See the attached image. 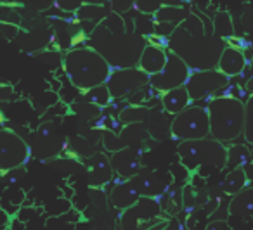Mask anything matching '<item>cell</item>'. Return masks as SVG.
<instances>
[{"instance_id":"6da1fadb","label":"cell","mask_w":253,"mask_h":230,"mask_svg":"<svg viewBox=\"0 0 253 230\" xmlns=\"http://www.w3.org/2000/svg\"><path fill=\"white\" fill-rule=\"evenodd\" d=\"M225 42L213 33V23L201 12H191L167 40V50L177 54L193 71L215 70Z\"/></svg>"},{"instance_id":"7a4b0ae2","label":"cell","mask_w":253,"mask_h":230,"mask_svg":"<svg viewBox=\"0 0 253 230\" xmlns=\"http://www.w3.org/2000/svg\"><path fill=\"white\" fill-rule=\"evenodd\" d=\"M148 43V38L135 30L134 21H125L123 14L116 12L102 19L87 40V45L97 50L113 70L135 68Z\"/></svg>"},{"instance_id":"3957f363","label":"cell","mask_w":253,"mask_h":230,"mask_svg":"<svg viewBox=\"0 0 253 230\" xmlns=\"http://www.w3.org/2000/svg\"><path fill=\"white\" fill-rule=\"evenodd\" d=\"M63 70L70 83L82 92L108 81L113 68L92 47H75L63 56Z\"/></svg>"},{"instance_id":"277c9868","label":"cell","mask_w":253,"mask_h":230,"mask_svg":"<svg viewBox=\"0 0 253 230\" xmlns=\"http://www.w3.org/2000/svg\"><path fill=\"white\" fill-rule=\"evenodd\" d=\"M210 137L218 142L232 144L243 137L245 130V102L232 95H215L208 101Z\"/></svg>"},{"instance_id":"5b68a950","label":"cell","mask_w":253,"mask_h":230,"mask_svg":"<svg viewBox=\"0 0 253 230\" xmlns=\"http://www.w3.org/2000/svg\"><path fill=\"white\" fill-rule=\"evenodd\" d=\"M177 154L182 166L189 171L224 170L227 163V146L211 137L196 140H182L177 146Z\"/></svg>"},{"instance_id":"8992f818","label":"cell","mask_w":253,"mask_h":230,"mask_svg":"<svg viewBox=\"0 0 253 230\" xmlns=\"http://www.w3.org/2000/svg\"><path fill=\"white\" fill-rule=\"evenodd\" d=\"M170 135L175 140H196L210 137V118L207 106L191 104L175 115L170 123Z\"/></svg>"},{"instance_id":"52a82bcc","label":"cell","mask_w":253,"mask_h":230,"mask_svg":"<svg viewBox=\"0 0 253 230\" xmlns=\"http://www.w3.org/2000/svg\"><path fill=\"white\" fill-rule=\"evenodd\" d=\"M30 156L32 149L19 133L9 128H0V175L23 166Z\"/></svg>"},{"instance_id":"ba28073f","label":"cell","mask_w":253,"mask_h":230,"mask_svg":"<svg viewBox=\"0 0 253 230\" xmlns=\"http://www.w3.org/2000/svg\"><path fill=\"white\" fill-rule=\"evenodd\" d=\"M229 87V77H225L222 71L203 70L191 71L189 80L186 81V88L189 92V97L193 102H200L203 99H211Z\"/></svg>"},{"instance_id":"9c48e42d","label":"cell","mask_w":253,"mask_h":230,"mask_svg":"<svg viewBox=\"0 0 253 230\" xmlns=\"http://www.w3.org/2000/svg\"><path fill=\"white\" fill-rule=\"evenodd\" d=\"M28 146L32 149V154L40 161H50L52 157H57L64 151V142L59 135L56 123L45 121L28 137Z\"/></svg>"},{"instance_id":"30bf717a","label":"cell","mask_w":253,"mask_h":230,"mask_svg":"<svg viewBox=\"0 0 253 230\" xmlns=\"http://www.w3.org/2000/svg\"><path fill=\"white\" fill-rule=\"evenodd\" d=\"M191 71L193 70H191L177 54L169 50L165 68H163L160 73L149 77V85H151L156 92H160V94H165V92L172 90V88L184 87L186 81L189 80Z\"/></svg>"},{"instance_id":"8fae6325","label":"cell","mask_w":253,"mask_h":230,"mask_svg":"<svg viewBox=\"0 0 253 230\" xmlns=\"http://www.w3.org/2000/svg\"><path fill=\"white\" fill-rule=\"evenodd\" d=\"M113 101L126 99L130 94L137 92L139 88L149 85V75L142 70L135 68H125V70H113L106 81Z\"/></svg>"},{"instance_id":"7c38bea8","label":"cell","mask_w":253,"mask_h":230,"mask_svg":"<svg viewBox=\"0 0 253 230\" xmlns=\"http://www.w3.org/2000/svg\"><path fill=\"white\" fill-rule=\"evenodd\" d=\"M111 166L113 171L118 175L123 180H130L132 177L139 173V170L142 168L141 163V153L132 147H122V149L115 151L111 154Z\"/></svg>"},{"instance_id":"4fadbf2b","label":"cell","mask_w":253,"mask_h":230,"mask_svg":"<svg viewBox=\"0 0 253 230\" xmlns=\"http://www.w3.org/2000/svg\"><path fill=\"white\" fill-rule=\"evenodd\" d=\"M85 170H87L88 184L90 187H104L113 178L111 159L104 153H92L85 159Z\"/></svg>"},{"instance_id":"5bb4252c","label":"cell","mask_w":253,"mask_h":230,"mask_svg":"<svg viewBox=\"0 0 253 230\" xmlns=\"http://www.w3.org/2000/svg\"><path fill=\"white\" fill-rule=\"evenodd\" d=\"M130 182L134 184V187L137 189V192L141 194V197H155L158 199L160 195L165 194L167 187L163 184V180L155 173V171L148 170L142 166L139 170V173L135 177L130 178Z\"/></svg>"},{"instance_id":"9a60e30c","label":"cell","mask_w":253,"mask_h":230,"mask_svg":"<svg viewBox=\"0 0 253 230\" xmlns=\"http://www.w3.org/2000/svg\"><path fill=\"white\" fill-rule=\"evenodd\" d=\"M246 64H248V59H246L243 49L234 47V45H225L224 52H222V56H220V61H218L217 70L222 71L225 77L234 78L245 73Z\"/></svg>"},{"instance_id":"2e32d148","label":"cell","mask_w":253,"mask_h":230,"mask_svg":"<svg viewBox=\"0 0 253 230\" xmlns=\"http://www.w3.org/2000/svg\"><path fill=\"white\" fill-rule=\"evenodd\" d=\"M167 56H169L167 47L156 45V43H148L146 49L142 50V56H141V59H139L137 68L144 71V73H148L149 77L156 75L165 68Z\"/></svg>"},{"instance_id":"e0dca14e","label":"cell","mask_w":253,"mask_h":230,"mask_svg":"<svg viewBox=\"0 0 253 230\" xmlns=\"http://www.w3.org/2000/svg\"><path fill=\"white\" fill-rule=\"evenodd\" d=\"M141 199V194L137 192V189L134 187L130 180H123V182H116L113 185L111 192H109V201L115 206L116 209H125L132 208L135 202Z\"/></svg>"},{"instance_id":"ac0fdd59","label":"cell","mask_w":253,"mask_h":230,"mask_svg":"<svg viewBox=\"0 0 253 230\" xmlns=\"http://www.w3.org/2000/svg\"><path fill=\"white\" fill-rule=\"evenodd\" d=\"M191 102L193 101H191L186 85L179 88H172V90L162 94V108L172 116L179 115V113H182L186 108H189Z\"/></svg>"},{"instance_id":"d6986e66","label":"cell","mask_w":253,"mask_h":230,"mask_svg":"<svg viewBox=\"0 0 253 230\" xmlns=\"http://www.w3.org/2000/svg\"><path fill=\"white\" fill-rule=\"evenodd\" d=\"M111 12H113L111 9L106 7V5L88 4V2H85V4L82 5L77 12H75V19H77L78 23H82V25H87V23H90V25L95 28V26H97L102 19L108 18Z\"/></svg>"},{"instance_id":"ffe728a7","label":"cell","mask_w":253,"mask_h":230,"mask_svg":"<svg viewBox=\"0 0 253 230\" xmlns=\"http://www.w3.org/2000/svg\"><path fill=\"white\" fill-rule=\"evenodd\" d=\"M229 215L241 218L253 215V187H246L232 195L229 201Z\"/></svg>"},{"instance_id":"44dd1931","label":"cell","mask_w":253,"mask_h":230,"mask_svg":"<svg viewBox=\"0 0 253 230\" xmlns=\"http://www.w3.org/2000/svg\"><path fill=\"white\" fill-rule=\"evenodd\" d=\"M250 184L248 177H246L245 170L243 168H234V170H229V173L225 175L224 182H222L220 189L225 195H234L238 192H241L243 189H246Z\"/></svg>"},{"instance_id":"7402d4cb","label":"cell","mask_w":253,"mask_h":230,"mask_svg":"<svg viewBox=\"0 0 253 230\" xmlns=\"http://www.w3.org/2000/svg\"><path fill=\"white\" fill-rule=\"evenodd\" d=\"M253 157V153L243 144H234V146L227 147V163L225 168L234 170V168H243L245 164H248Z\"/></svg>"},{"instance_id":"603a6c76","label":"cell","mask_w":253,"mask_h":230,"mask_svg":"<svg viewBox=\"0 0 253 230\" xmlns=\"http://www.w3.org/2000/svg\"><path fill=\"white\" fill-rule=\"evenodd\" d=\"M211 23H213V33L218 37V38H224L225 42H227L229 38H232V37L236 35L234 23H232V18L229 12L218 11L217 14L213 16Z\"/></svg>"},{"instance_id":"cb8c5ba5","label":"cell","mask_w":253,"mask_h":230,"mask_svg":"<svg viewBox=\"0 0 253 230\" xmlns=\"http://www.w3.org/2000/svg\"><path fill=\"white\" fill-rule=\"evenodd\" d=\"M153 109L142 108V106H130V108L122 109V113L118 115L120 123L123 125H134V123H146L148 118L151 116Z\"/></svg>"},{"instance_id":"d4e9b609","label":"cell","mask_w":253,"mask_h":230,"mask_svg":"<svg viewBox=\"0 0 253 230\" xmlns=\"http://www.w3.org/2000/svg\"><path fill=\"white\" fill-rule=\"evenodd\" d=\"M85 101L97 106V108H106V106L111 104L113 97H111V94H109L108 85L102 83V85H97V87L85 92Z\"/></svg>"},{"instance_id":"484cf974","label":"cell","mask_w":253,"mask_h":230,"mask_svg":"<svg viewBox=\"0 0 253 230\" xmlns=\"http://www.w3.org/2000/svg\"><path fill=\"white\" fill-rule=\"evenodd\" d=\"M88 4H99L109 7L116 14H126V12L134 9L135 0H85Z\"/></svg>"},{"instance_id":"4316f807","label":"cell","mask_w":253,"mask_h":230,"mask_svg":"<svg viewBox=\"0 0 253 230\" xmlns=\"http://www.w3.org/2000/svg\"><path fill=\"white\" fill-rule=\"evenodd\" d=\"M243 139L253 146V94L248 95L245 101V130H243Z\"/></svg>"},{"instance_id":"83f0119b","label":"cell","mask_w":253,"mask_h":230,"mask_svg":"<svg viewBox=\"0 0 253 230\" xmlns=\"http://www.w3.org/2000/svg\"><path fill=\"white\" fill-rule=\"evenodd\" d=\"M165 5V0H135L134 9L141 14L155 16Z\"/></svg>"},{"instance_id":"f1b7e54d","label":"cell","mask_w":253,"mask_h":230,"mask_svg":"<svg viewBox=\"0 0 253 230\" xmlns=\"http://www.w3.org/2000/svg\"><path fill=\"white\" fill-rule=\"evenodd\" d=\"M12 2L23 5V7L30 9V11H33V12L49 11V9L56 4V0H12Z\"/></svg>"},{"instance_id":"f546056e","label":"cell","mask_w":253,"mask_h":230,"mask_svg":"<svg viewBox=\"0 0 253 230\" xmlns=\"http://www.w3.org/2000/svg\"><path fill=\"white\" fill-rule=\"evenodd\" d=\"M241 28L243 33H245V40L253 49V7L246 9L241 14Z\"/></svg>"},{"instance_id":"4dcf8cb0","label":"cell","mask_w":253,"mask_h":230,"mask_svg":"<svg viewBox=\"0 0 253 230\" xmlns=\"http://www.w3.org/2000/svg\"><path fill=\"white\" fill-rule=\"evenodd\" d=\"M47 163L52 168H56V170L70 171V173H77V171L84 170V166H80V163H77V161H73V159H56V157H54V159L47 161Z\"/></svg>"},{"instance_id":"1f68e13d","label":"cell","mask_w":253,"mask_h":230,"mask_svg":"<svg viewBox=\"0 0 253 230\" xmlns=\"http://www.w3.org/2000/svg\"><path fill=\"white\" fill-rule=\"evenodd\" d=\"M84 4H85V0H56L57 7L63 12H70V14H75Z\"/></svg>"},{"instance_id":"d6a6232c","label":"cell","mask_w":253,"mask_h":230,"mask_svg":"<svg viewBox=\"0 0 253 230\" xmlns=\"http://www.w3.org/2000/svg\"><path fill=\"white\" fill-rule=\"evenodd\" d=\"M23 175H25V168L19 166V168H14V170H9V171H5V173H2V177H4V180H7V184H16Z\"/></svg>"},{"instance_id":"836d02e7","label":"cell","mask_w":253,"mask_h":230,"mask_svg":"<svg viewBox=\"0 0 253 230\" xmlns=\"http://www.w3.org/2000/svg\"><path fill=\"white\" fill-rule=\"evenodd\" d=\"M0 32H2V35L5 37L7 40H12L16 38V35H18V25H11V23H2L0 25Z\"/></svg>"},{"instance_id":"e575fe53","label":"cell","mask_w":253,"mask_h":230,"mask_svg":"<svg viewBox=\"0 0 253 230\" xmlns=\"http://www.w3.org/2000/svg\"><path fill=\"white\" fill-rule=\"evenodd\" d=\"M12 95H14V90H12L11 85H2L0 87V102H5V101H11Z\"/></svg>"},{"instance_id":"d590c367","label":"cell","mask_w":253,"mask_h":230,"mask_svg":"<svg viewBox=\"0 0 253 230\" xmlns=\"http://www.w3.org/2000/svg\"><path fill=\"white\" fill-rule=\"evenodd\" d=\"M9 222H11V216H9V213L0 206V230H7Z\"/></svg>"},{"instance_id":"8d00e7d4","label":"cell","mask_w":253,"mask_h":230,"mask_svg":"<svg viewBox=\"0 0 253 230\" xmlns=\"http://www.w3.org/2000/svg\"><path fill=\"white\" fill-rule=\"evenodd\" d=\"M191 0H165V5H179V7H186Z\"/></svg>"},{"instance_id":"74e56055","label":"cell","mask_w":253,"mask_h":230,"mask_svg":"<svg viewBox=\"0 0 253 230\" xmlns=\"http://www.w3.org/2000/svg\"><path fill=\"white\" fill-rule=\"evenodd\" d=\"M243 170H245V173H246V177H248V180L253 182V163H252V161H250L248 164H245V166H243Z\"/></svg>"},{"instance_id":"f35d334b","label":"cell","mask_w":253,"mask_h":230,"mask_svg":"<svg viewBox=\"0 0 253 230\" xmlns=\"http://www.w3.org/2000/svg\"><path fill=\"white\" fill-rule=\"evenodd\" d=\"M245 90H246V94H253V77L252 78H248L246 80V83H245Z\"/></svg>"},{"instance_id":"ab89813d","label":"cell","mask_w":253,"mask_h":230,"mask_svg":"<svg viewBox=\"0 0 253 230\" xmlns=\"http://www.w3.org/2000/svg\"><path fill=\"white\" fill-rule=\"evenodd\" d=\"M2 85H4V80H2V78H0V87H2Z\"/></svg>"}]
</instances>
